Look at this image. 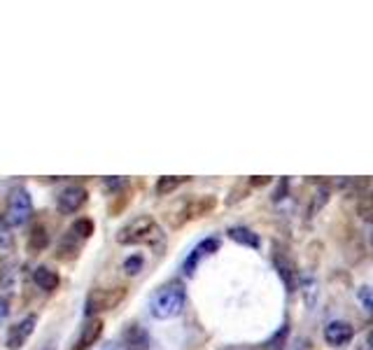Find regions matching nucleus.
Returning a JSON list of instances; mask_svg holds the SVG:
<instances>
[{
    "label": "nucleus",
    "mask_w": 373,
    "mask_h": 350,
    "mask_svg": "<svg viewBox=\"0 0 373 350\" xmlns=\"http://www.w3.org/2000/svg\"><path fill=\"white\" fill-rule=\"evenodd\" d=\"M164 241V234L154 218L150 215H140V218L126 222V225L117 231V243L119 245H152L157 248Z\"/></svg>",
    "instance_id": "1"
},
{
    "label": "nucleus",
    "mask_w": 373,
    "mask_h": 350,
    "mask_svg": "<svg viewBox=\"0 0 373 350\" xmlns=\"http://www.w3.org/2000/svg\"><path fill=\"white\" fill-rule=\"evenodd\" d=\"M184 301H186L184 285L180 280H170L154 292V297L150 301V313L157 320H170L182 313Z\"/></svg>",
    "instance_id": "2"
},
{
    "label": "nucleus",
    "mask_w": 373,
    "mask_h": 350,
    "mask_svg": "<svg viewBox=\"0 0 373 350\" xmlns=\"http://www.w3.org/2000/svg\"><path fill=\"white\" fill-rule=\"evenodd\" d=\"M126 297V287H108V289H93V292L86 297L84 313L86 318H98L103 311H110V308L119 306Z\"/></svg>",
    "instance_id": "3"
},
{
    "label": "nucleus",
    "mask_w": 373,
    "mask_h": 350,
    "mask_svg": "<svg viewBox=\"0 0 373 350\" xmlns=\"http://www.w3.org/2000/svg\"><path fill=\"white\" fill-rule=\"evenodd\" d=\"M271 259H273V266L280 275V280L285 282L287 292H296L299 287V271H296V264L292 259V254H287L285 245L280 243H273V252H271Z\"/></svg>",
    "instance_id": "4"
},
{
    "label": "nucleus",
    "mask_w": 373,
    "mask_h": 350,
    "mask_svg": "<svg viewBox=\"0 0 373 350\" xmlns=\"http://www.w3.org/2000/svg\"><path fill=\"white\" fill-rule=\"evenodd\" d=\"M33 215V199L26 190H15L8 199V213H5V222L10 227H22L29 222Z\"/></svg>",
    "instance_id": "5"
},
{
    "label": "nucleus",
    "mask_w": 373,
    "mask_h": 350,
    "mask_svg": "<svg viewBox=\"0 0 373 350\" xmlns=\"http://www.w3.org/2000/svg\"><path fill=\"white\" fill-rule=\"evenodd\" d=\"M35 325H38L35 315H26L24 320H19L17 325L10 327L8 339H5V346H8L10 350H22L26 343H29L33 332H35Z\"/></svg>",
    "instance_id": "6"
},
{
    "label": "nucleus",
    "mask_w": 373,
    "mask_h": 350,
    "mask_svg": "<svg viewBox=\"0 0 373 350\" xmlns=\"http://www.w3.org/2000/svg\"><path fill=\"white\" fill-rule=\"evenodd\" d=\"M217 250H219V238H203L201 243H198L194 250L189 252V257L184 259L182 271H184L186 275H194V271L198 268V264H201L205 257L215 254Z\"/></svg>",
    "instance_id": "7"
},
{
    "label": "nucleus",
    "mask_w": 373,
    "mask_h": 350,
    "mask_svg": "<svg viewBox=\"0 0 373 350\" xmlns=\"http://www.w3.org/2000/svg\"><path fill=\"white\" fill-rule=\"evenodd\" d=\"M352 336H355V327L345 320H334L324 327V341L331 348H343L345 343L352 341Z\"/></svg>",
    "instance_id": "8"
},
{
    "label": "nucleus",
    "mask_w": 373,
    "mask_h": 350,
    "mask_svg": "<svg viewBox=\"0 0 373 350\" xmlns=\"http://www.w3.org/2000/svg\"><path fill=\"white\" fill-rule=\"evenodd\" d=\"M103 327H105V325H103L101 318H89V320L84 322L82 332H79L77 341L72 343L70 350H91V346H96L98 339H101Z\"/></svg>",
    "instance_id": "9"
},
{
    "label": "nucleus",
    "mask_w": 373,
    "mask_h": 350,
    "mask_svg": "<svg viewBox=\"0 0 373 350\" xmlns=\"http://www.w3.org/2000/svg\"><path fill=\"white\" fill-rule=\"evenodd\" d=\"M84 204H86V190H82V187H65V190L58 194V201H56L58 211L63 215L77 213Z\"/></svg>",
    "instance_id": "10"
},
{
    "label": "nucleus",
    "mask_w": 373,
    "mask_h": 350,
    "mask_svg": "<svg viewBox=\"0 0 373 350\" xmlns=\"http://www.w3.org/2000/svg\"><path fill=\"white\" fill-rule=\"evenodd\" d=\"M122 343L126 346V350H150V334L143 325L131 322V325L124 329Z\"/></svg>",
    "instance_id": "11"
},
{
    "label": "nucleus",
    "mask_w": 373,
    "mask_h": 350,
    "mask_svg": "<svg viewBox=\"0 0 373 350\" xmlns=\"http://www.w3.org/2000/svg\"><path fill=\"white\" fill-rule=\"evenodd\" d=\"M217 208V199L215 197H194L189 199L182 208V222L184 220H196V218H205L208 213H212Z\"/></svg>",
    "instance_id": "12"
},
{
    "label": "nucleus",
    "mask_w": 373,
    "mask_h": 350,
    "mask_svg": "<svg viewBox=\"0 0 373 350\" xmlns=\"http://www.w3.org/2000/svg\"><path fill=\"white\" fill-rule=\"evenodd\" d=\"M33 282H35L40 289H45V292H54L58 287V282H61V278H58V273L51 271V268L38 266L35 273H33Z\"/></svg>",
    "instance_id": "13"
},
{
    "label": "nucleus",
    "mask_w": 373,
    "mask_h": 350,
    "mask_svg": "<svg viewBox=\"0 0 373 350\" xmlns=\"http://www.w3.org/2000/svg\"><path fill=\"white\" fill-rule=\"evenodd\" d=\"M17 280H19V266L15 259H5L3 264H0V285L5 289H15L17 287Z\"/></svg>",
    "instance_id": "14"
},
{
    "label": "nucleus",
    "mask_w": 373,
    "mask_h": 350,
    "mask_svg": "<svg viewBox=\"0 0 373 350\" xmlns=\"http://www.w3.org/2000/svg\"><path fill=\"white\" fill-rule=\"evenodd\" d=\"M229 238L236 241V243H241V245H248V248H259V243H262L257 234L248 227H231Z\"/></svg>",
    "instance_id": "15"
},
{
    "label": "nucleus",
    "mask_w": 373,
    "mask_h": 350,
    "mask_svg": "<svg viewBox=\"0 0 373 350\" xmlns=\"http://www.w3.org/2000/svg\"><path fill=\"white\" fill-rule=\"evenodd\" d=\"M47 243H49V234H47V229L42 225H35L31 229V236H29V250L33 254L42 252Z\"/></svg>",
    "instance_id": "16"
},
{
    "label": "nucleus",
    "mask_w": 373,
    "mask_h": 350,
    "mask_svg": "<svg viewBox=\"0 0 373 350\" xmlns=\"http://www.w3.org/2000/svg\"><path fill=\"white\" fill-rule=\"evenodd\" d=\"M79 243H82V241H79L77 236H72L70 231L65 234V238L58 243V259H72V257H75V254L79 252Z\"/></svg>",
    "instance_id": "17"
},
{
    "label": "nucleus",
    "mask_w": 373,
    "mask_h": 350,
    "mask_svg": "<svg viewBox=\"0 0 373 350\" xmlns=\"http://www.w3.org/2000/svg\"><path fill=\"white\" fill-rule=\"evenodd\" d=\"M189 178H170V175H164V178H159L157 180V194L159 197H166V194H170V192H175L180 185L186 183Z\"/></svg>",
    "instance_id": "18"
},
{
    "label": "nucleus",
    "mask_w": 373,
    "mask_h": 350,
    "mask_svg": "<svg viewBox=\"0 0 373 350\" xmlns=\"http://www.w3.org/2000/svg\"><path fill=\"white\" fill-rule=\"evenodd\" d=\"M68 231L72 234V236H77L79 241H86L93 234V222L86 220V218H79L75 225H72Z\"/></svg>",
    "instance_id": "19"
},
{
    "label": "nucleus",
    "mask_w": 373,
    "mask_h": 350,
    "mask_svg": "<svg viewBox=\"0 0 373 350\" xmlns=\"http://www.w3.org/2000/svg\"><path fill=\"white\" fill-rule=\"evenodd\" d=\"M357 215L366 222L373 225V192L371 194H364L362 199L357 201Z\"/></svg>",
    "instance_id": "20"
},
{
    "label": "nucleus",
    "mask_w": 373,
    "mask_h": 350,
    "mask_svg": "<svg viewBox=\"0 0 373 350\" xmlns=\"http://www.w3.org/2000/svg\"><path fill=\"white\" fill-rule=\"evenodd\" d=\"M140 268H143V254H131V257L124 261V271L129 275L140 273Z\"/></svg>",
    "instance_id": "21"
},
{
    "label": "nucleus",
    "mask_w": 373,
    "mask_h": 350,
    "mask_svg": "<svg viewBox=\"0 0 373 350\" xmlns=\"http://www.w3.org/2000/svg\"><path fill=\"white\" fill-rule=\"evenodd\" d=\"M359 301H362V306L366 311L373 313V287H362L359 289Z\"/></svg>",
    "instance_id": "22"
},
{
    "label": "nucleus",
    "mask_w": 373,
    "mask_h": 350,
    "mask_svg": "<svg viewBox=\"0 0 373 350\" xmlns=\"http://www.w3.org/2000/svg\"><path fill=\"white\" fill-rule=\"evenodd\" d=\"M10 225L5 220H0V248H10L12 245V234H10Z\"/></svg>",
    "instance_id": "23"
},
{
    "label": "nucleus",
    "mask_w": 373,
    "mask_h": 350,
    "mask_svg": "<svg viewBox=\"0 0 373 350\" xmlns=\"http://www.w3.org/2000/svg\"><path fill=\"white\" fill-rule=\"evenodd\" d=\"M285 336H287V327H283L276 336H273V341L269 343L266 350H285Z\"/></svg>",
    "instance_id": "24"
},
{
    "label": "nucleus",
    "mask_w": 373,
    "mask_h": 350,
    "mask_svg": "<svg viewBox=\"0 0 373 350\" xmlns=\"http://www.w3.org/2000/svg\"><path fill=\"white\" fill-rule=\"evenodd\" d=\"M105 187L117 194L119 190H124V187H126V180L124 178H108V180H105Z\"/></svg>",
    "instance_id": "25"
},
{
    "label": "nucleus",
    "mask_w": 373,
    "mask_h": 350,
    "mask_svg": "<svg viewBox=\"0 0 373 350\" xmlns=\"http://www.w3.org/2000/svg\"><path fill=\"white\" fill-rule=\"evenodd\" d=\"M8 315H10V301L5 297H0V322L8 318Z\"/></svg>",
    "instance_id": "26"
},
{
    "label": "nucleus",
    "mask_w": 373,
    "mask_h": 350,
    "mask_svg": "<svg viewBox=\"0 0 373 350\" xmlns=\"http://www.w3.org/2000/svg\"><path fill=\"white\" fill-rule=\"evenodd\" d=\"M269 183H271V178H266V175H259V178H252L250 180L252 187H264V185H269Z\"/></svg>",
    "instance_id": "27"
},
{
    "label": "nucleus",
    "mask_w": 373,
    "mask_h": 350,
    "mask_svg": "<svg viewBox=\"0 0 373 350\" xmlns=\"http://www.w3.org/2000/svg\"><path fill=\"white\" fill-rule=\"evenodd\" d=\"M285 190H287V180H280V190H278V194H276L273 199H276V201L283 199V197H285Z\"/></svg>",
    "instance_id": "28"
},
{
    "label": "nucleus",
    "mask_w": 373,
    "mask_h": 350,
    "mask_svg": "<svg viewBox=\"0 0 373 350\" xmlns=\"http://www.w3.org/2000/svg\"><path fill=\"white\" fill-rule=\"evenodd\" d=\"M369 346H371V350H373V332L369 334Z\"/></svg>",
    "instance_id": "29"
},
{
    "label": "nucleus",
    "mask_w": 373,
    "mask_h": 350,
    "mask_svg": "<svg viewBox=\"0 0 373 350\" xmlns=\"http://www.w3.org/2000/svg\"><path fill=\"white\" fill-rule=\"evenodd\" d=\"M371 245H373V234H371Z\"/></svg>",
    "instance_id": "30"
},
{
    "label": "nucleus",
    "mask_w": 373,
    "mask_h": 350,
    "mask_svg": "<svg viewBox=\"0 0 373 350\" xmlns=\"http://www.w3.org/2000/svg\"><path fill=\"white\" fill-rule=\"evenodd\" d=\"M45 350H54V348H45Z\"/></svg>",
    "instance_id": "31"
}]
</instances>
